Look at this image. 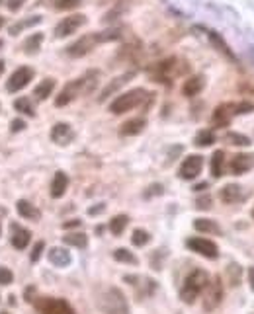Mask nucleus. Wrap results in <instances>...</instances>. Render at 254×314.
<instances>
[{
	"label": "nucleus",
	"mask_w": 254,
	"mask_h": 314,
	"mask_svg": "<svg viewBox=\"0 0 254 314\" xmlns=\"http://www.w3.org/2000/svg\"><path fill=\"white\" fill-rule=\"evenodd\" d=\"M0 47H2V41H0Z\"/></svg>",
	"instance_id": "50"
},
{
	"label": "nucleus",
	"mask_w": 254,
	"mask_h": 314,
	"mask_svg": "<svg viewBox=\"0 0 254 314\" xmlns=\"http://www.w3.org/2000/svg\"><path fill=\"white\" fill-rule=\"evenodd\" d=\"M113 258H115L117 262H123V263H137V258H135L129 250H125V248L115 250V252H113Z\"/></svg>",
	"instance_id": "33"
},
{
	"label": "nucleus",
	"mask_w": 254,
	"mask_h": 314,
	"mask_svg": "<svg viewBox=\"0 0 254 314\" xmlns=\"http://www.w3.org/2000/svg\"><path fill=\"white\" fill-rule=\"evenodd\" d=\"M240 197H242V190H240V186H236V184L225 186V188L221 190V199H223V203H236V201H240Z\"/></svg>",
	"instance_id": "21"
},
{
	"label": "nucleus",
	"mask_w": 254,
	"mask_h": 314,
	"mask_svg": "<svg viewBox=\"0 0 254 314\" xmlns=\"http://www.w3.org/2000/svg\"><path fill=\"white\" fill-rule=\"evenodd\" d=\"M188 248L192 250V252H198L201 254L203 258H209V260H215L219 256V248L211 240H207V238H190L188 240Z\"/></svg>",
	"instance_id": "10"
},
{
	"label": "nucleus",
	"mask_w": 254,
	"mask_h": 314,
	"mask_svg": "<svg viewBox=\"0 0 254 314\" xmlns=\"http://www.w3.org/2000/svg\"><path fill=\"white\" fill-rule=\"evenodd\" d=\"M2 72H4V63L0 61V74H2Z\"/></svg>",
	"instance_id": "47"
},
{
	"label": "nucleus",
	"mask_w": 254,
	"mask_h": 314,
	"mask_svg": "<svg viewBox=\"0 0 254 314\" xmlns=\"http://www.w3.org/2000/svg\"><path fill=\"white\" fill-rule=\"evenodd\" d=\"M14 107L18 109V111H24L26 115H36V111H34V105L30 102V98H18L16 102H14Z\"/></svg>",
	"instance_id": "32"
},
{
	"label": "nucleus",
	"mask_w": 254,
	"mask_h": 314,
	"mask_svg": "<svg viewBox=\"0 0 254 314\" xmlns=\"http://www.w3.org/2000/svg\"><path fill=\"white\" fill-rule=\"evenodd\" d=\"M12 230V236H10V240H12V246L16 248V250H24L26 246L30 244V238H32V232L28 230V228H22L18 225H12L10 227Z\"/></svg>",
	"instance_id": "16"
},
{
	"label": "nucleus",
	"mask_w": 254,
	"mask_h": 314,
	"mask_svg": "<svg viewBox=\"0 0 254 314\" xmlns=\"http://www.w3.org/2000/svg\"><path fill=\"white\" fill-rule=\"evenodd\" d=\"M36 310L37 314H74L73 306L67 300H63V298H51V297L37 298Z\"/></svg>",
	"instance_id": "7"
},
{
	"label": "nucleus",
	"mask_w": 254,
	"mask_h": 314,
	"mask_svg": "<svg viewBox=\"0 0 254 314\" xmlns=\"http://www.w3.org/2000/svg\"><path fill=\"white\" fill-rule=\"evenodd\" d=\"M221 298H223V285H221V279L215 277L213 281H209V283H207V287H205L203 308H205L207 312L215 310V308L219 306V302H221Z\"/></svg>",
	"instance_id": "8"
},
{
	"label": "nucleus",
	"mask_w": 254,
	"mask_h": 314,
	"mask_svg": "<svg viewBox=\"0 0 254 314\" xmlns=\"http://www.w3.org/2000/svg\"><path fill=\"white\" fill-rule=\"evenodd\" d=\"M133 76V72H127V74H123V76H119V78H113V82H109L108 86L104 88V92H102V96H100V100H106L109 94H113L115 90L119 86H123V84H127V80Z\"/></svg>",
	"instance_id": "24"
},
{
	"label": "nucleus",
	"mask_w": 254,
	"mask_h": 314,
	"mask_svg": "<svg viewBox=\"0 0 254 314\" xmlns=\"http://www.w3.org/2000/svg\"><path fill=\"white\" fill-rule=\"evenodd\" d=\"M39 22H41V18H39V16H32L30 20L18 22V24H14V26L10 28V34H12V35H18L20 32H24L26 28H30V26H36V24H39Z\"/></svg>",
	"instance_id": "30"
},
{
	"label": "nucleus",
	"mask_w": 254,
	"mask_h": 314,
	"mask_svg": "<svg viewBox=\"0 0 254 314\" xmlns=\"http://www.w3.org/2000/svg\"><path fill=\"white\" fill-rule=\"evenodd\" d=\"M201 168H203V158L198 156V154H192V156H188L182 162L180 178H184V180H194V178L200 176Z\"/></svg>",
	"instance_id": "12"
},
{
	"label": "nucleus",
	"mask_w": 254,
	"mask_h": 314,
	"mask_svg": "<svg viewBox=\"0 0 254 314\" xmlns=\"http://www.w3.org/2000/svg\"><path fill=\"white\" fill-rule=\"evenodd\" d=\"M254 166V156L252 154H236L231 158V164H229V170L235 176H240L244 172H248Z\"/></svg>",
	"instance_id": "14"
},
{
	"label": "nucleus",
	"mask_w": 254,
	"mask_h": 314,
	"mask_svg": "<svg viewBox=\"0 0 254 314\" xmlns=\"http://www.w3.org/2000/svg\"><path fill=\"white\" fill-rule=\"evenodd\" d=\"M73 137L74 133L69 123H57L51 129V140L57 142V144H69L73 140Z\"/></svg>",
	"instance_id": "15"
},
{
	"label": "nucleus",
	"mask_w": 254,
	"mask_h": 314,
	"mask_svg": "<svg viewBox=\"0 0 254 314\" xmlns=\"http://www.w3.org/2000/svg\"><path fill=\"white\" fill-rule=\"evenodd\" d=\"M127 223H129L127 215H117V217H113V219L109 221V230H111L115 236H119V234L125 230Z\"/></svg>",
	"instance_id": "27"
},
{
	"label": "nucleus",
	"mask_w": 254,
	"mask_h": 314,
	"mask_svg": "<svg viewBox=\"0 0 254 314\" xmlns=\"http://www.w3.org/2000/svg\"><path fill=\"white\" fill-rule=\"evenodd\" d=\"M207 283H209L207 273L201 271V269H194V271L186 277V281H184V287H182V291H180V298L184 302L192 304V302L198 298V295L205 291Z\"/></svg>",
	"instance_id": "3"
},
{
	"label": "nucleus",
	"mask_w": 254,
	"mask_h": 314,
	"mask_svg": "<svg viewBox=\"0 0 254 314\" xmlns=\"http://www.w3.org/2000/svg\"><path fill=\"white\" fill-rule=\"evenodd\" d=\"M22 4H24V0H8V8L12 10V12H16L22 8Z\"/></svg>",
	"instance_id": "42"
},
{
	"label": "nucleus",
	"mask_w": 254,
	"mask_h": 314,
	"mask_svg": "<svg viewBox=\"0 0 254 314\" xmlns=\"http://www.w3.org/2000/svg\"><path fill=\"white\" fill-rule=\"evenodd\" d=\"M53 88H55V80H53V78H45V80H41V82H39V84L36 86V90H34V96H36V100H39V102L47 100V98L51 96Z\"/></svg>",
	"instance_id": "20"
},
{
	"label": "nucleus",
	"mask_w": 254,
	"mask_h": 314,
	"mask_svg": "<svg viewBox=\"0 0 254 314\" xmlns=\"http://www.w3.org/2000/svg\"><path fill=\"white\" fill-rule=\"evenodd\" d=\"M100 211H104V205H100V207H94V209H90V215H96V213H100Z\"/></svg>",
	"instance_id": "45"
},
{
	"label": "nucleus",
	"mask_w": 254,
	"mask_h": 314,
	"mask_svg": "<svg viewBox=\"0 0 254 314\" xmlns=\"http://www.w3.org/2000/svg\"><path fill=\"white\" fill-rule=\"evenodd\" d=\"M100 308L104 314H129V304L119 289L109 287L100 297Z\"/></svg>",
	"instance_id": "4"
},
{
	"label": "nucleus",
	"mask_w": 254,
	"mask_h": 314,
	"mask_svg": "<svg viewBox=\"0 0 254 314\" xmlns=\"http://www.w3.org/2000/svg\"><path fill=\"white\" fill-rule=\"evenodd\" d=\"M227 275H229V283L235 287V285H238V281H240V267L236 265V263H233V265H229L227 267Z\"/></svg>",
	"instance_id": "35"
},
{
	"label": "nucleus",
	"mask_w": 254,
	"mask_h": 314,
	"mask_svg": "<svg viewBox=\"0 0 254 314\" xmlns=\"http://www.w3.org/2000/svg\"><path fill=\"white\" fill-rule=\"evenodd\" d=\"M252 219H254V209H252Z\"/></svg>",
	"instance_id": "49"
},
{
	"label": "nucleus",
	"mask_w": 254,
	"mask_h": 314,
	"mask_svg": "<svg viewBox=\"0 0 254 314\" xmlns=\"http://www.w3.org/2000/svg\"><path fill=\"white\" fill-rule=\"evenodd\" d=\"M198 207L200 209H209L211 207V197H201V199H198Z\"/></svg>",
	"instance_id": "41"
},
{
	"label": "nucleus",
	"mask_w": 254,
	"mask_h": 314,
	"mask_svg": "<svg viewBox=\"0 0 254 314\" xmlns=\"http://www.w3.org/2000/svg\"><path fill=\"white\" fill-rule=\"evenodd\" d=\"M16 209L18 213L24 217V219H28V221H37L39 217H41V213L30 203V201H24V199H20L18 203H16Z\"/></svg>",
	"instance_id": "22"
},
{
	"label": "nucleus",
	"mask_w": 254,
	"mask_h": 314,
	"mask_svg": "<svg viewBox=\"0 0 254 314\" xmlns=\"http://www.w3.org/2000/svg\"><path fill=\"white\" fill-rule=\"evenodd\" d=\"M65 244L76 246V248H84V246L88 244V238H86V234H82V232H74V234H67V236H65Z\"/></svg>",
	"instance_id": "29"
},
{
	"label": "nucleus",
	"mask_w": 254,
	"mask_h": 314,
	"mask_svg": "<svg viewBox=\"0 0 254 314\" xmlns=\"http://www.w3.org/2000/svg\"><path fill=\"white\" fill-rule=\"evenodd\" d=\"M78 4H82V0H57V10H73Z\"/></svg>",
	"instance_id": "37"
},
{
	"label": "nucleus",
	"mask_w": 254,
	"mask_h": 314,
	"mask_svg": "<svg viewBox=\"0 0 254 314\" xmlns=\"http://www.w3.org/2000/svg\"><path fill=\"white\" fill-rule=\"evenodd\" d=\"M184 70H186V67H180V61H178V59H174V57H170V59H166V61L157 63V65L149 70V72H151L153 80H157V82H164V84H170V82H172V78H174V76H178V74H182Z\"/></svg>",
	"instance_id": "6"
},
{
	"label": "nucleus",
	"mask_w": 254,
	"mask_h": 314,
	"mask_svg": "<svg viewBox=\"0 0 254 314\" xmlns=\"http://www.w3.org/2000/svg\"><path fill=\"white\" fill-rule=\"evenodd\" d=\"M149 240H151L149 232H147V230H141V228H137V230L133 232V236H131V242L135 246H145Z\"/></svg>",
	"instance_id": "34"
},
{
	"label": "nucleus",
	"mask_w": 254,
	"mask_h": 314,
	"mask_svg": "<svg viewBox=\"0 0 254 314\" xmlns=\"http://www.w3.org/2000/svg\"><path fill=\"white\" fill-rule=\"evenodd\" d=\"M24 127H26V123L22 121V119H14V121L10 123V129H12L14 133H18V131H22Z\"/></svg>",
	"instance_id": "40"
},
{
	"label": "nucleus",
	"mask_w": 254,
	"mask_h": 314,
	"mask_svg": "<svg viewBox=\"0 0 254 314\" xmlns=\"http://www.w3.org/2000/svg\"><path fill=\"white\" fill-rule=\"evenodd\" d=\"M67 186H69V178L65 172H57L51 182V195L53 197H63L67 192Z\"/></svg>",
	"instance_id": "18"
},
{
	"label": "nucleus",
	"mask_w": 254,
	"mask_h": 314,
	"mask_svg": "<svg viewBox=\"0 0 254 314\" xmlns=\"http://www.w3.org/2000/svg\"><path fill=\"white\" fill-rule=\"evenodd\" d=\"M117 32H102V34H88L80 39H76L73 45L67 47V53L71 57H84L86 53H90L96 45L104 43V41H111V39H117Z\"/></svg>",
	"instance_id": "2"
},
{
	"label": "nucleus",
	"mask_w": 254,
	"mask_h": 314,
	"mask_svg": "<svg viewBox=\"0 0 254 314\" xmlns=\"http://www.w3.org/2000/svg\"><path fill=\"white\" fill-rule=\"evenodd\" d=\"M201 88H203V76H192V78H188V80L184 82L182 94H184L186 98H194V96L200 94Z\"/></svg>",
	"instance_id": "17"
},
{
	"label": "nucleus",
	"mask_w": 254,
	"mask_h": 314,
	"mask_svg": "<svg viewBox=\"0 0 254 314\" xmlns=\"http://www.w3.org/2000/svg\"><path fill=\"white\" fill-rule=\"evenodd\" d=\"M223 164H225V152L223 150H215L211 156V174L213 178H221L223 176Z\"/></svg>",
	"instance_id": "25"
},
{
	"label": "nucleus",
	"mask_w": 254,
	"mask_h": 314,
	"mask_svg": "<svg viewBox=\"0 0 254 314\" xmlns=\"http://www.w3.org/2000/svg\"><path fill=\"white\" fill-rule=\"evenodd\" d=\"M98 84V72L96 70H90L88 74H84L82 78H78V80H73V82H69L67 86L61 90V94L57 96V100H55V105L57 107H63V105H67L69 102H73L76 96H80V94H88L92 92L94 88Z\"/></svg>",
	"instance_id": "1"
},
{
	"label": "nucleus",
	"mask_w": 254,
	"mask_h": 314,
	"mask_svg": "<svg viewBox=\"0 0 254 314\" xmlns=\"http://www.w3.org/2000/svg\"><path fill=\"white\" fill-rule=\"evenodd\" d=\"M198 146H209L211 142H215V137H213V133L209 131V129H203L200 131L198 135H196V140H194Z\"/></svg>",
	"instance_id": "31"
},
{
	"label": "nucleus",
	"mask_w": 254,
	"mask_h": 314,
	"mask_svg": "<svg viewBox=\"0 0 254 314\" xmlns=\"http://www.w3.org/2000/svg\"><path fill=\"white\" fill-rule=\"evenodd\" d=\"M43 248H45V244H43V242H37L36 248H34V252H32V262H37V260H39V256H41Z\"/></svg>",
	"instance_id": "39"
},
{
	"label": "nucleus",
	"mask_w": 254,
	"mask_h": 314,
	"mask_svg": "<svg viewBox=\"0 0 254 314\" xmlns=\"http://www.w3.org/2000/svg\"><path fill=\"white\" fill-rule=\"evenodd\" d=\"M0 2H4V0H0Z\"/></svg>",
	"instance_id": "52"
},
{
	"label": "nucleus",
	"mask_w": 254,
	"mask_h": 314,
	"mask_svg": "<svg viewBox=\"0 0 254 314\" xmlns=\"http://www.w3.org/2000/svg\"><path fill=\"white\" fill-rule=\"evenodd\" d=\"M236 113V105L235 104H221L213 111V115H211V123L215 125V127H227L231 119H233V115Z\"/></svg>",
	"instance_id": "13"
},
{
	"label": "nucleus",
	"mask_w": 254,
	"mask_h": 314,
	"mask_svg": "<svg viewBox=\"0 0 254 314\" xmlns=\"http://www.w3.org/2000/svg\"><path fill=\"white\" fill-rule=\"evenodd\" d=\"M227 140H231L233 144H238V146H248V144H250V139H248V137L238 135V133H229V135H227Z\"/></svg>",
	"instance_id": "36"
},
{
	"label": "nucleus",
	"mask_w": 254,
	"mask_h": 314,
	"mask_svg": "<svg viewBox=\"0 0 254 314\" xmlns=\"http://www.w3.org/2000/svg\"><path fill=\"white\" fill-rule=\"evenodd\" d=\"M147 123L145 119H131V121H125L121 125V129H119V133L123 135V137H129V135H137V133H141L143 131V127H145Z\"/></svg>",
	"instance_id": "23"
},
{
	"label": "nucleus",
	"mask_w": 254,
	"mask_h": 314,
	"mask_svg": "<svg viewBox=\"0 0 254 314\" xmlns=\"http://www.w3.org/2000/svg\"><path fill=\"white\" fill-rule=\"evenodd\" d=\"M0 314H8V312H0Z\"/></svg>",
	"instance_id": "51"
},
{
	"label": "nucleus",
	"mask_w": 254,
	"mask_h": 314,
	"mask_svg": "<svg viewBox=\"0 0 254 314\" xmlns=\"http://www.w3.org/2000/svg\"><path fill=\"white\" fill-rule=\"evenodd\" d=\"M194 228L200 230V232H221V228L215 225V221H209V219H198L194 223Z\"/></svg>",
	"instance_id": "28"
},
{
	"label": "nucleus",
	"mask_w": 254,
	"mask_h": 314,
	"mask_svg": "<svg viewBox=\"0 0 254 314\" xmlns=\"http://www.w3.org/2000/svg\"><path fill=\"white\" fill-rule=\"evenodd\" d=\"M147 94L143 88H137V90H131V92H125V94H121V96H117L111 104H109V111L111 113H115V115H121V113H125L129 109H133V107H137V105H141L143 102L147 100Z\"/></svg>",
	"instance_id": "5"
},
{
	"label": "nucleus",
	"mask_w": 254,
	"mask_h": 314,
	"mask_svg": "<svg viewBox=\"0 0 254 314\" xmlns=\"http://www.w3.org/2000/svg\"><path fill=\"white\" fill-rule=\"evenodd\" d=\"M2 24H4V20H2V18H0V28H2Z\"/></svg>",
	"instance_id": "48"
},
{
	"label": "nucleus",
	"mask_w": 254,
	"mask_h": 314,
	"mask_svg": "<svg viewBox=\"0 0 254 314\" xmlns=\"http://www.w3.org/2000/svg\"><path fill=\"white\" fill-rule=\"evenodd\" d=\"M78 225H80V221H71V223H65L63 227H65V228H71V227H78Z\"/></svg>",
	"instance_id": "44"
},
{
	"label": "nucleus",
	"mask_w": 254,
	"mask_h": 314,
	"mask_svg": "<svg viewBox=\"0 0 254 314\" xmlns=\"http://www.w3.org/2000/svg\"><path fill=\"white\" fill-rule=\"evenodd\" d=\"M32 78H34V70L30 69V67H22V69L14 70V74L8 78L6 90H8V92H18V90L28 86Z\"/></svg>",
	"instance_id": "11"
},
{
	"label": "nucleus",
	"mask_w": 254,
	"mask_h": 314,
	"mask_svg": "<svg viewBox=\"0 0 254 314\" xmlns=\"http://www.w3.org/2000/svg\"><path fill=\"white\" fill-rule=\"evenodd\" d=\"M41 43H43V34H32L24 43V51L28 55H34L36 51H39Z\"/></svg>",
	"instance_id": "26"
},
{
	"label": "nucleus",
	"mask_w": 254,
	"mask_h": 314,
	"mask_svg": "<svg viewBox=\"0 0 254 314\" xmlns=\"http://www.w3.org/2000/svg\"><path fill=\"white\" fill-rule=\"evenodd\" d=\"M49 262L57 265V267H65V265L71 263V254L65 248H53L49 252Z\"/></svg>",
	"instance_id": "19"
},
{
	"label": "nucleus",
	"mask_w": 254,
	"mask_h": 314,
	"mask_svg": "<svg viewBox=\"0 0 254 314\" xmlns=\"http://www.w3.org/2000/svg\"><path fill=\"white\" fill-rule=\"evenodd\" d=\"M248 283H250V289L254 291V267H248Z\"/></svg>",
	"instance_id": "43"
},
{
	"label": "nucleus",
	"mask_w": 254,
	"mask_h": 314,
	"mask_svg": "<svg viewBox=\"0 0 254 314\" xmlns=\"http://www.w3.org/2000/svg\"><path fill=\"white\" fill-rule=\"evenodd\" d=\"M12 281H14L12 271H10V269H6V267H0V285H10Z\"/></svg>",
	"instance_id": "38"
},
{
	"label": "nucleus",
	"mask_w": 254,
	"mask_h": 314,
	"mask_svg": "<svg viewBox=\"0 0 254 314\" xmlns=\"http://www.w3.org/2000/svg\"><path fill=\"white\" fill-rule=\"evenodd\" d=\"M4 215H6V211L0 207V232H2V217H4Z\"/></svg>",
	"instance_id": "46"
},
{
	"label": "nucleus",
	"mask_w": 254,
	"mask_h": 314,
	"mask_svg": "<svg viewBox=\"0 0 254 314\" xmlns=\"http://www.w3.org/2000/svg\"><path fill=\"white\" fill-rule=\"evenodd\" d=\"M84 24H86V18L82 16V14H74V16L65 18V20H61V22L57 24L55 35H57V37H67V35L74 34L78 28H82Z\"/></svg>",
	"instance_id": "9"
}]
</instances>
